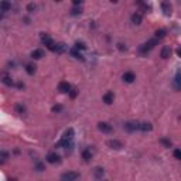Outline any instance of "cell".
<instances>
[{
	"instance_id": "obj_32",
	"label": "cell",
	"mask_w": 181,
	"mask_h": 181,
	"mask_svg": "<svg viewBox=\"0 0 181 181\" xmlns=\"http://www.w3.org/2000/svg\"><path fill=\"white\" fill-rule=\"evenodd\" d=\"M51 111H53L54 113H58V112L62 111V105H55V106H53V109H51Z\"/></svg>"
},
{
	"instance_id": "obj_37",
	"label": "cell",
	"mask_w": 181,
	"mask_h": 181,
	"mask_svg": "<svg viewBox=\"0 0 181 181\" xmlns=\"http://www.w3.org/2000/svg\"><path fill=\"white\" fill-rule=\"evenodd\" d=\"M74 4H75V6H81L82 1H81V0H74Z\"/></svg>"
},
{
	"instance_id": "obj_2",
	"label": "cell",
	"mask_w": 181,
	"mask_h": 181,
	"mask_svg": "<svg viewBox=\"0 0 181 181\" xmlns=\"http://www.w3.org/2000/svg\"><path fill=\"white\" fill-rule=\"evenodd\" d=\"M41 43H43V44H44L50 51H54V53H55V47H57V44L54 43L53 38H51L50 35H47L45 33H43V34H41Z\"/></svg>"
},
{
	"instance_id": "obj_19",
	"label": "cell",
	"mask_w": 181,
	"mask_h": 181,
	"mask_svg": "<svg viewBox=\"0 0 181 181\" xmlns=\"http://www.w3.org/2000/svg\"><path fill=\"white\" fill-rule=\"evenodd\" d=\"M103 174H105V171H103L102 167H96V169L94 170V175H95L96 180H100V178L103 177Z\"/></svg>"
},
{
	"instance_id": "obj_24",
	"label": "cell",
	"mask_w": 181,
	"mask_h": 181,
	"mask_svg": "<svg viewBox=\"0 0 181 181\" xmlns=\"http://www.w3.org/2000/svg\"><path fill=\"white\" fill-rule=\"evenodd\" d=\"M14 109H16V112H17L18 115H24V113H26V106L21 105V103H17Z\"/></svg>"
},
{
	"instance_id": "obj_25",
	"label": "cell",
	"mask_w": 181,
	"mask_h": 181,
	"mask_svg": "<svg viewBox=\"0 0 181 181\" xmlns=\"http://www.w3.org/2000/svg\"><path fill=\"white\" fill-rule=\"evenodd\" d=\"M164 37H166V30H164V29H160V30L156 31V38H157V40L164 38Z\"/></svg>"
},
{
	"instance_id": "obj_12",
	"label": "cell",
	"mask_w": 181,
	"mask_h": 181,
	"mask_svg": "<svg viewBox=\"0 0 181 181\" xmlns=\"http://www.w3.org/2000/svg\"><path fill=\"white\" fill-rule=\"evenodd\" d=\"M141 21H143V17H141L140 13H133V14H132V23H133L134 26H140Z\"/></svg>"
},
{
	"instance_id": "obj_36",
	"label": "cell",
	"mask_w": 181,
	"mask_h": 181,
	"mask_svg": "<svg viewBox=\"0 0 181 181\" xmlns=\"http://www.w3.org/2000/svg\"><path fill=\"white\" fill-rule=\"evenodd\" d=\"M117 48H119L120 51H126V45H123L122 43H119V44H117Z\"/></svg>"
},
{
	"instance_id": "obj_6",
	"label": "cell",
	"mask_w": 181,
	"mask_h": 181,
	"mask_svg": "<svg viewBox=\"0 0 181 181\" xmlns=\"http://www.w3.org/2000/svg\"><path fill=\"white\" fill-rule=\"evenodd\" d=\"M45 160H47L50 164H58V163H61V157H59L57 153H48Z\"/></svg>"
},
{
	"instance_id": "obj_10",
	"label": "cell",
	"mask_w": 181,
	"mask_h": 181,
	"mask_svg": "<svg viewBox=\"0 0 181 181\" xmlns=\"http://www.w3.org/2000/svg\"><path fill=\"white\" fill-rule=\"evenodd\" d=\"M98 129H99L102 133H111V132H112V126L109 125V123H106V122L98 123Z\"/></svg>"
},
{
	"instance_id": "obj_40",
	"label": "cell",
	"mask_w": 181,
	"mask_h": 181,
	"mask_svg": "<svg viewBox=\"0 0 181 181\" xmlns=\"http://www.w3.org/2000/svg\"><path fill=\"white\" fill-rule=\"evenodd\" d=\"M180 119H181V117H180Z\"/></svg>"
},
{
	"instance_id": "obj_33",
	"label": "cell",
	"mask_w": 181,
	"mask_h": 181,
	"mask_svg": "<svg viewBox=\"0 0 181 181\" xmlns=\"http://www.w3.org/2000/svg\"><path fill=\"white\" fill-rule=\"evenodd\" d=\"M35 169H37V171H44V170H45V167H44V164H43V163H40V161H38V163L35 164Z\"/></svg>"
},
{
	"instance_id": "obj_29",
	"label": "cell",
	"mask_w": 181,
	"mask_h": 181,
	"mask_svg": "<svg viewBox=\"0 0 181 181\" xmlns=\"http://www.w3.org/2000/svg\"><path fill=\"white\" fill-rule=\"evenodd\" d=\"M75 48L79 51V50H85V48H86V45H85L84 43H79V41H78V43L75 44Z\"/></svg>"
},
{
	"instance_id": "obj_1",
	"label": "cell",
	"mask_w": 181,
	"mask_h": 181,
	"mask_svg": "<svg viewBox=\"0 0 181 181\" xmlns=\"http://www.w3.org/2000/svg\"><path fill=\"white\" fill-rule=\"evenodd\" d=\"M157 44H158V40H157V38H152V40H149L147 43H144L143 45H140L139 51H140L141 54H147L149 51H152V50L156 47Z\"/></svg>"
},
{
	"instance_id": "obj_21",
	"label": "cell",
	"mask_w": 181,
	"mask_h": 181,
	"mask_svg": "<svg viewBox=\"0 0 181 181\" xmlns=\"http://www.w3.org/2000/svg\"><path fill=\"white\" fill-rule=\"evenodd\" d=\"M65 51H67V45H65L64 43H58L57 47H55V53L57 54H64Z\"/></svg>"
},
{
	"instance_id": "obj_22",
	"label": "cell",
	"mask_w": 181,
	"mask_h": 181,
	"mask_svg": "<svg viewBox=\"0 0 181 181\" xmlns=\"http://www.w3.org/2000/svg\"><path fill=\"white\" fill-rule=\"evenodd\" d=\"M26 72H27L29 75H34L35 65H34V64H26Z\"/></svg>"
},
{
	"instance_id": "obj_35",
	"label": "cell",
	"mask_w": 181,
	"mask_h": 181,
	"mask_svg": "<svg viewBox=\"0 0 181 181\" xmlns=\"http://www.w3.org/2000/svg\"><path fill=\"white\" fill-rule=\"evenodd\" d=\"M174 157H175V158H178V160H181V150H180V149L174 150Z\"/></svg>"
},
{
	"instance_id": "obj_20",
	"label": "cell",
	"mask_w": 181,
	"mask_h": 181,
	"mask_svg": "<svg viewBox=\"0 0 181 181\" xmlns=\"http://www.w3.org/2000/svg\"><path fill=\"white\" fill-rule=\"evenodd\" d=\"M0 10L3 13L10 12V10H12V4H10L9 1H1V3H0Z\"/></svg>"
},
{
	"instance_id": "obj_3",
	"label": "cell",
	"mask_w": 181,
	"mask_h": 181,
	"mask_svg": "<svg viewBox=\"0 0 181 181\" xmlns=\"http://www.w3.org/2000/svg\"><path fill=\"white\" fill-rule=\"evenodd\" d=\"M79 178V173L76 171H68L61 175V181H75Z\"/></svg>"
},
{
	"instance_id": "obj_9",
	"label": "cell",
	"mask_w": 181,
	"mask_h": 181,
	"mask_svg": "<svg viewBox=\"0 0 181 181\" xmlns=\"http://www.w3.org/2000/svg\"><path fill=\"white\" fill-rule=\"evenodd\" d=\"M58 89H59V92H62V94H70V91L72 89V86H71L68 82L62 81L58 84Z\"/></svg>"
},
{
	"instance_id": "obj_14",
	"label": "cell",
	"mask_w": 181,
	"mask_h": 181,
	"mask_svg": "<svg viewBox=\"0 0 181 181\" xmlns=\"http://www.w3.org/2000/svg\"><path fill=\"white\" fill-rule=\"evenodd\" d=\"M44 57V50H41V48H35L34 51L31 53V58L33 59H40Z\"/></svg>"
},
{
	"instance_id": "obj_13",
	"label": "cell",
	"mask_w": 181,
	"mask_h": 181,
	"mask_svg": "<svg viewBox=\"0 0 181 181\" xmlns=\"http://www.w3.org/2000/svg\"><path fill=\"white\" fill-rule=\"evenodd\" d=\"M113 100H115V95H113V92H106V94L103 95V102H105L106 105H112Z\"/></svg>"
},
{
	"instance_id": "obj_30",
	"label": "cell",
	"mask_w": 181,
	"mask_h": 181,
	"mask_svg": "<svg viewBox=\"0 0 181 181\" xmlns=\"http://www.w3.org/2000/svg\"><path fill=\"white\" fill-rule=\"evenodd\" d=\"M81 13H82V9H81V7H79V9H76V7H74V9L71 10V14H72V16H76V14H81Z\"/></svg>"
},
{
	"instance_id": "obj_8",
	"label": "cell",
	"mask_w": 181,
	"mask_h": 181,
	"mask_svg": "<svg viewBox=\"0 0 181 181\" xmlns=\"http://www.w3.org/2000/svg\"><path fill=\"white\" fill-rule=\"evenodd\" d=\"M74 134H75V132H74V129L72 128H68L67 130L64 132V136L61 137L62 140H67V141H72L74 140Z\"/></svg>"
},
{
	"instance_id": "obj_11",
	"label": "cell",
	"mask_w": 181,
	"mask_h": 181,
	"mask_svg": "<svg viewBox=\"0 0 181 181\" xmlns=\"http://www.w3.org/2000/svg\"><path fill=\"white\" fill-rule=\"evenodd\" d=\"M123 81L126 82V84H132V82L134 81V79H136V75H134L133 72H130V71H128V72H125V74H123Z\"/></svg>"
},
{
	"instance_id": "obj_28",
	"label": "cell",
	"mask_w": 181,
	"mask_h": 181,
	"mask_svg": "<svg viewBox=\"0 0 181 181\" xmlns=\"http://www.w3.org/2000/svg\"><path fill=\"white\" fill-rule=\"evenodd\" d=\"M160 143H161V144H164V146L166 147H171V141L169 140V139H160Z\"/></svg>"
},
{
	"instance_id": "obj_5",
	"label": "cell",
	"mask_w": 181,
	"mask_h": 181,
	"mask_svg": "<svg viewBox=\"0 0 181 181\" xmlns=\"http://www.w3.org/2000/svg\"><path fill=\"white\" fill-rule=\"evenodd\" d=\"M106 144H108V147H111V149H113V150H120L123 147V143L120 140H116V139H111V140L106 141Z\"/></svg>"
},
{
	"instance_id": "obj_23",
	"label": "cell",
	"mask_w": 181,
	"mask_h": 181,
	"mask_svg": "<svg viewBox=\"0 0 181 181\" xmlns=\"http://www.w3.org/2000/svg\"><path fill=\"white\" fill-rule=\"evenodd\" d=\"M71 55H72L74 58H76V59H84V55H82L76 48H72V50H71Z\"/></svg>"
},
{
	"instance_id": "obj_18",
	"label": "cell",
	"mask_w": 181,
	"mask_h": 181,
	"mask_svg": "<svg viewBox=\"0 0 181 181\" xmlns=\"http://www.w3.org/2000/svg\"><path fill=\"white\" fill-rule=\"evenodd\" d=\"M152 129H153L152 123H149V122H141V123H140V128H139V130H140V132H150Z\"/></svg>"
},
{
	"instance_id": "obj_7",
	"label": "cell",
	"mask_w": 181,
	"mask_h": 181,
	"mask_svg": "<svg viewBox=\"0 0 181 181\" xmlns=\"http://www.w3.org/2000/svg\"><path fill=\"white\" fill-rule=\"evenodd\" d=\"M173 85H174L175 91H181V68H180V70H177V72H175Z\"/></svg>"
},
{
	"instance_id": "obj_38",
	"label": "cell",
	"mask_w": 181,
	"mask_h": 181,
	"mask_svg": "<svg viewBox=\"0 0 181 181\" xmlns=\"http://www.w3.org/2000/svg\"><path fill=\"white\" fill-rule=\"evenodd\" d=\"M177 55H178V57H180V58H181V47H178V48H177Z\"/></svg>"
},
{
	"instance_id": "obj_34",
	"label": "cell",
	"mask_w": 181,
	"mask_h": 181,
	"mask_svg": "<svg viewBox=\"0 0 181 181\" xmlns=\"http://www.w3.org/2000/svg\"><path fill=\"white\" fill-rule=\"evenodd\" d=\"M7 158H9V153H7V152H1V164L4 163Z\"/></svg>"
},
{
	"instance_id": "obj_27",
	"label": "cell",
	"mask_w": 181,
	"mask_h": 181,
	"mask_svg": "<svg viewBox=\"0 0 181 181\" xmlns=\"http://www.w3.org/2000/svg\"><path fill=\"white\" fill-rule=\"evenodd\" d=\"M76 95H78V89L76 88H72L70 91V96H71V99H75L76 98Z\"/></svg>"
},
{
	"instance_id": "obj_31",
	"label": "cell",
	"mask_w": 181,
	"mask_h": 181,
	"mask_svg": "<svg viewBox=\"0 0 181 181\" xmlns=\"http://www.w3.org/2000/svg\"><path fill=\"white\" fill-rule=\"evenodd\" d=\"M34 10H35V4H34V3H29V4H27V12L33 13Z\"/></svg>"
},
{
	"instance_id": "obj_39",
	"label": "cell",
	"mask_w": 181,
	"mask_h": 181,
	"mask_svg": "<svg viewBox=\"0 0 181 181\" xmlns=\"http://www.w3.org/2000/svg\"><path fill=\"white\" fill-rule=\"evenodd\" d=\"M17 88H20V89H21V88H24V84H21V82H18V84H17Z\"/></svg>"
},
{
	"instance_id": "obj_4",
	"label": "cell",
	"mask_w": 181,
	"mask_h": 181,
	"mask_svg": "<svg viewBox=\"0 0 181 181\" xmlns=\"http://www.w3.org/2000/svg\"><path fill=\"white\" fill-rule=\"evenodd\" d=\"M140 128V123L139 122H134V120H130V122H126L125 123V129L128 130V132H136V130H139Z\"/></svg>"
},
{
	"instance_id": "obj_15",
	"label": "cell",
	"mask_w": 181,
	"mask_h": 181,
	"mask_svg": "<svg viewBox=\"0 0 181 181\" xmlns=\"http://www.w3.org/2000/svg\"><path fill=\"white\" fill-rule=\"evenodd\" d=\"M82 158H84L85 163H89V161L92 160V152H91L89 149H85V150L82 152Z\"/></svg>"
},
{
	"instance_id": "obj_26",
	"label": "cell",
	"mask_w": 181,
	"mask_h": 181,
	"mask_svg": "<svg viewBox=\"0 0 181 181\" xmlns=\"http://www.w3.org/2000/svg\"><path fill=\"white\" fill-rule=\"evenodd\" d=\"M1 81H3V84L7 85V86H12V85H13L12 78H10V76H7V75H3V79H1Z\"/></svg>"
},
{
	"instance_id": "obj_17",
	"label": "cell",
	"mask_w": 181,
	"mask_h": 181,
	"mask_svg": "<svg viewBox=\"0 0 181 181\" xmlns=\"http://www.w3.org/2000/svg\"><path fill=\"white\" fill-rule=\"evenodd\" d=\"M161 10H163V13L166 16H170V14H171V6H170V3L163 1V3H161Z\"/></svg>"
},
{
	"instance_id": "obj_16",
	"label": "cell",
	"mask_w": 181,
	"mask_h": 181,
	"mask_svg": "<svg viewBox=\"0 0 181 181\" xmlns=\"http://www.w3.org/2000/svg\"><path fill=\"white\" fill-rule=\"evenodd\" d=\"M160 55H161V58L167 59L171 55V48L169 47V45H164L163 48H161V53H160Z\"/></svg>"
}]
</instances>
